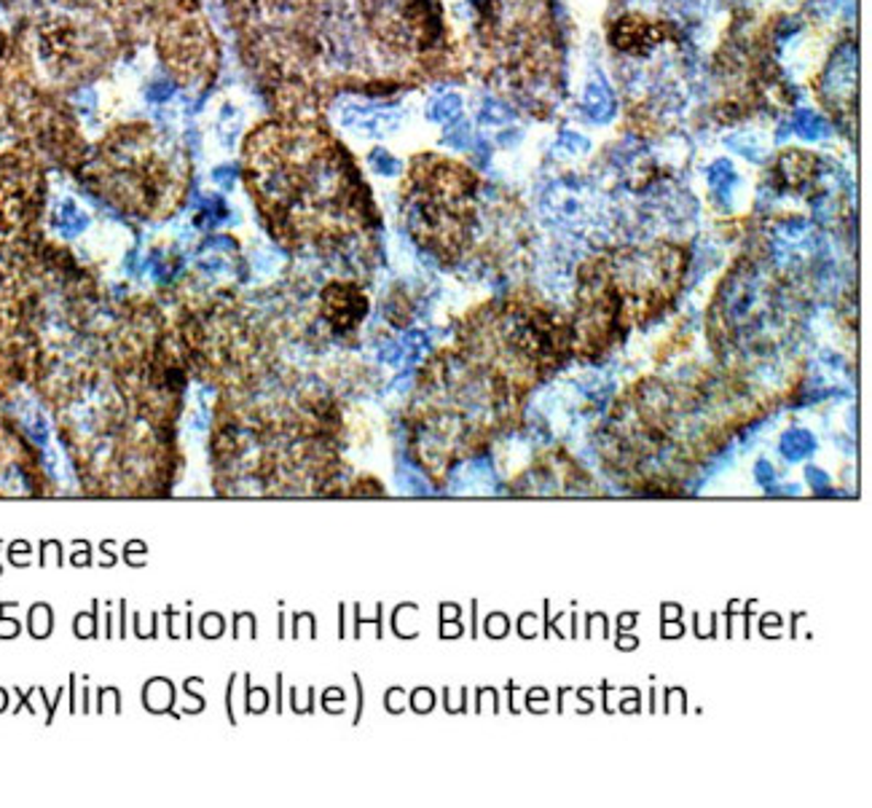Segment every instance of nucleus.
Instances as JSON below:
<instances>
[{
	"label": "nucleus",
	"mask_w": 872,
	"mask_h": 808,
	"mask_svg": "<svg viewBox=\"0 0 872 808\" xmlns=\"http://www.w3.org/2000/svg\"><path fill=\"white\" fill-rule=\"evenodd\" d=\"M255 148L250 180L277 240L333 245L365 226V197L341 151L325 137L264 130Z\"/></svg>",
	"instance_id": "obj_1"
},
{
	"label": "nucleus",
	"mask_w": 872,
	"mask_h": 808,
	"mask_svg": "<svg viewBox=\"0 0 872 808\" xmlns=\"http://www.w3.org/2000/svg\"><path fill=\"white\" fill-rule=\"evenodd\" d=\"M475 191L478 178L462 164L419 162L402 191V218L413 240L446 264H454L473 234Z\"/></svg>",
	"instance_id": "obj_2"
},
{
	"label": "nucleus",
	"mask_w": 872,
	"mask_h": 808,
	"mask_svg": "<svg viewBox=\"0 0 872 808\" xmlns=\"http://www.w3.org/2000/svg\"><path fill=\"white\" fill-rule=\"evenodd\" d=\"M516 495H601L594 478L564 449H551L534 460L532 471L523 473L521 484H514Z\"/></svg>",
	"instance_id": "obj_3"
},
{
	"label": "nucleus",
	"mask_w": 872,
	"mask_h": 808,
	"mask_svg": "<svg viewBox=\"0 0 872 808\" xmlns=\"http://www.w3.org/2000/svg\"><path fill=\"white\" fill-rule=\"evenodd\" d=\"M35 175L22 164H0V231L24 226L35 210Z\"/></svg>",
	"instance_id": "obj_4"
},
{
	"label": "nucleus",
	"mask_w": 872,
	"mask_h": 808,
	"mask_svg": "<svg viewBox=\"0 0 872 808\" xmlns=\"http://www.w3.org/2000/svg\"><path fill=\"white\" fill-rule=\"evenodd\" d=\"M368 314V296L363 294L357 283L333 279L320 294V318L335 336L355 331Z\"/></svg>",
	"instance_id": "obj_5"
},
{
	"label": "nucleus",
	"mask_w": 872,
	"mask_h": 808,
	"mask_svg": "<svg viewBox=\"0 0 872 808\" xmlns=\"http://www.w3.org/2000/svg\"><path fill=\"white\" fill-rule=\"evenodd\" d=\"M671 35V27L661 20H650L644 14H623L609 27V44L631 57H644Z\"/></svg>",
	"instance_id": "obj_6"
},
{
	"label": "nucleus",
	"mask_w": 872,
	"mask_h": 808,
	"mask_svg": "<svg viewBox=\"0 0 872 808\" xmlns=\"http://www.w3.org/2000/svg\"><path fill=\"white\" fill-rule=\"evenodd\" d=\"M78 33L70 22H52L41 30V54L46 63L67 65L76 57Z\"/></svg>",
	"instance_id": "obj_7"
},
{
	"label": "nucleus",
	"mask_w": 872,
	"mask_h": 808,
	"mask_svg": "<svg viewBox=\"0 0 872 808\" xmlns=\"http://www.w3.org/2000/svg\"><path fill=\"white\" fill-rule=\"evenodd\" d=\"M816 175V159L805 151H786L776 162V178L784 188H803Z\"/></svg>",
	"instance_id": "obj_8"
},
{
	"label": "nucleus",
	"mask_w": 872,
	"mask_h": 808,
	"mask_svg": "<svg viewBox=\"0 0 872 808\" xmlns=\"http://www.w3.org/2000/svg\"><path fill=\"white\" fill-rule=\"evenodd\" d=\"M87 223H89L87 212L78 210L76 202H63L57 210H54V226L59 229V234L76 236L87 229Z\"/></svg>",
	"instance_id": "obj_9"
},
{
	"label": "nucleus",
	"mask_w": 872,
	"mask_h": 808,
	"mask_svg": "<svg viewBox=\"0 0 872 808\" xmlns=\"http://www.w3.org/2000/svg\"><path fill=\"white\" fill-rule=\"evenodd\" d=\"M456 111H460V100H456L454 95H446V97H441V100L432 102L430 115L435 121H451L456 115Z\"/></svg>",
	"instance_id": "obj_10"
},
{
	"label": "nucleus",
	"mask_w": 872,
	"mask_h": 808,
	"mask_svg": "<svg viewBox=\"0 0 872 808\" xmlns=\"http://www.w3.org/2000/svg\"><path fill=\"white\" fill-rule=\"evenodd\" d=\"M371 162H374V167L379 169V173H384V175H393L395 169H398V162H395L393 156L384 154V151H376V154L371 156Z\"/></svg>",
	"instance_id": "obj_11"
},
{
	"label": "nucleus",
	"mask_w": 872,
	"mask_h": 808,
	"mask_svg": "<svg viewBox=\"0 0 872 808\" xmlns=\"http://www.w3.org/2000/svg\"><path fill=\"white\" fill-rule=\"evenodd\" d=\"M148 97L154 102H164V100H169V97H173V84H167V81H156L154 87L148 89Z\"/></svg>",
	"instance_id": "obj_12"
}]
</instances>
